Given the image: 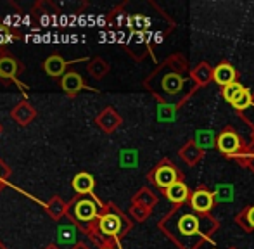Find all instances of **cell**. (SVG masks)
<instances>
[{
    "instance_id": "484cf974",
    "label": "cell",
    "mask_w": 254,
    "mask_h": 249,
    "mask_svg": "<svg viewBox=\"0 0 254 249\" xmlns=\"http://www.w3.org/2000/svg\"><path fill=\"white\" fill-rule=\"evenodd\" d=\"M0 133H2V124H0Z\"/></svg>"
},
{
    "instance_id": "44dd1931",
    "label": "cell",
    "mask_w": 254,
    "mask_h": 249,
    "mask_svg": "<svg viewBox=\"0 0 254 249\" xmlns=\"http://www.w3.org/2000/svg\"><path fill=\"white\" fill-rule=\"evenodd\" d=\"M135 161H137V154L133 151H123V154H121V165L131 166L135 165Z\"/></svg>"
},
{
    "instance_id": "52a82bcc",
    "label": "cell",
    "mask_w": 254,
    "mask_h": 249,
    "mask_svg": "<svg viewBox=\"0 0 254 249\" xmlns=\"http://www.w3.org/2000/svg\"><path fill=\"white\" fill-rule=\"evenodd\" d=\"M94 187H95V180H94V177H92L90 173L81 172V173H78V175H74L73 188H74V192H76V194L87 195V194H90V192L94 190Z\"/></svg>"
},
{
    "instance_id": "7c38bea8",
    "label": "cell",
    "mask_w": 254,
    "mask_h": 249,
    "mask_svg": "<svg viewBox=\"0 0 254 249\" xmlns=\"http://www.w3.org/2000/svg\"><path fill=\"white\" fill-rule=\"evenodd\" d=\"M213 202H214L213 194H209L206 190H199L192 195V208L195 211H207V209H211Z\"/></svg>"
},
{
    "instance_id": "cb8c5ba5",
    "label": "cell",
    "mask_w": 254,
    "mask_h": 249,
    "mask_svg": "<svg viewBox=\"0 0 254 249\" xmlns=\"http://www.w3.org/2000/svg\"><path fill=\"white\" fill-rule=\"evenodd\" d=\"M45 249H59V248H57L56 244H51V246H47V248H45Z\"/></svg>"
},
{
    "instance_id": "9c48e42d",
    "label": "cell",
    "mask_w": 254,
    "mask_h": 249,
    "mask_svg": "<svg viewBox=\"0 0 254 249\" xmlns=\"http://www.w3.org/2000/svg\"><path fill=\"white\" fill-rule=\"evenodd\" d=\"M154 180H156L157 186L163 188H168L178 182L177 172H175V168H171V166H161V168H157L156 175H154Z\"/></svg>"
},
{
    "instance_id": "d4e9b609",
    "label": "cell",
    "mask_w": 254,
    "mask_h": 249,
    "mask_svg": "<svg viewBox=\"0 0 254 249\" xmlns=\"http://www.w3.org/2000/svg\"><path fill=\"white\" fill-rule=\"evenodd\" d=\"M0 249H7V248H5V246H3V244H2V243H0Z\"/></svg>"
},
{
    "instance_id": "277c9868",
    "label": "cell",
    "mask_w": 254,
    "mask_h": 249,
    "mask_svg": "<svg viewBox=\"0 0 254 249\" xmlns=\"http://www.w3.org/2000/svg\"><path fill=\"white\" fill-rule=\"evenodd\" d=\"M69 61H66V59L63 58V56H59V54H52V56H49L47 59L44 61V69H45V73L49 74L51 78H63L64 74L67 73V66H69Z\"/></svg>"
},
{
    "instance_id": "7a4b0ae2",
    "label": "cell",
    "mask_w": 254,
    "mask_h": 249,
    "mask_svg": "<svg viewBox=\"0 0 254 249\" xmlns=\"http://www.w3.org/2000/svg\"><path fill=\"white\" fill-rule=\"evenodd\" d=\"M24 71V66L14 58L12 54L2 51L0 54V80L2 81H16L17 83V74Z\"/></svg>"
},
{
    "instance_id": "9a60e30c",
    "label": "cell",
    "mask_w": 254,
    "mask_h": 249,
    "mask_svg": "<svg viewBox=\"0 0 254 249\" xmlns=\"http://www.w3.org/2000/svg\"><path fill=\"white\" fill-rule=\"evenodd\" d=\"M97 123H99V126L106 131L114 130V128H116L118 120H116V116H114L113 109H106V111H102L101 115L97 116Z\"/></svg>"
},
{
    "instance_id": "3957f363",
    "label": "cell",
    "mask_w": 254,
    "mask_h": 249,
    "mask_svg": "<svg viewBox=\"0 0 254 249\" xmlns=\"http://www.w3.org/2000/svg\"><path fill=\"white\" fill-rule=\"evenodd\" d=\"M61 88H63L69 97H74V95L80 94L81 90H85V88H88V87L80 73H76V71H67V73L61 78Z\"/></svg>"
},
{
    "instance_id": "6da1fadb",
    "label": "cell",
    "mask_w": 254,
    "mask_h": 249,
    "mask_svg": "<svg viewBox=\"0 0 254 249\" xmlns=\"http://www.w3.org/2000/svg\"><path fill=\"white\" fill-rule=\"evenodd\" d=\"M87 195H81V197L74 199L69 204V208H67V213H71V216L80 223L92 222V220L97 216V211H99V206H97V202H95V199H90V197H87Z\"/></svg>"
},
{
    "instance_id": "ac0fdd59",
    "label": "cell",
    "mask_w": 254,
    "mask_h": 249,
    "mask_svg": "<svg viewBox=\"0 0 254 249\" xmlns=\"http://www.w3.org/2000/svg\"><path fill=\"white\" fill-rule=\"evenodd\" d=\"M244 90L246 88L242 87L241 83H232V85H228V87L223 88V97L227 99L228 102H234Z\"/></svg>"
},
{
    "instance_id": "2e32d148",
    "label": "cell",
    "mask_w": 254,
    "mask_h": 249,
    "mask_svg": "<svg viewBox=\"0 0 254 249\" xmlns=\"http://www.w3.org/2000/svg\"><path fill=\"white\" fill-rule=\"evenodd\" d=\"M199 220L194 218L190 215H185L184 218L180 220V232L182 234H195L197 232V227H199Z\"/></svg>"
},
{
    "instance_id": "603a6c76",
    "label": "cell",
    "mask_w": 254,
    "mask_h": 249,
    "mask_svg": "<svg viewBox=\"0 0 254 249\" xmlns=\"http://www.w3.org/2000/svg\"><path fill=\"white\" fill-rule=\"evenodd\" d=\"M248 220H249V223L254 227V208L249 209V213H248Z\"/></svg>"
},
{
    "instance_id": "4fadbf2b",
    "label": "cell",
    "mask_w": 254,
    "mask_h": 249,
    "mask_svg": "<svg viewBox=\"0 0 254 249\" xmlns=\"http://www.w3.org/2000/svg\"><path fill=\"white\" fill-rule=\"evenodd\" d=\"M67 208H69V206H67L61 197H57V195H56V197H52L51 201L47 202V213L52 216L54 220L63 218V216L67 213Z\"/></svg>"
},
{
    "instance_id": "7402d4cb",
    "label": "cell",
    "mask_w": 254,
    "mask_h": 249,
    "mask_svg": "<svg viewBox=\"0 0 254 249\" xmlns=\"http://www.w3.org/2000/svg\"><path fill=\"white\" fill-rule=\"evenodd\" d=\"M9 175H10L9 166H7L2 159H0V180H7V177H9Z\"/></svg>"
},
{
    "instance_id": "83f0119b",
    "label": "cell",
    "mask_w": 254,
    "mask_h": 249,
    "mask_svg": "<svg viewBox=\"0 0 254 249\" xmlns=\"http://www.w3.org/2000/svg\"><path fill=\"white\" fill-rule=\"evenodd\" d=\"M104 249H111V248H104Z\"/></svg>"
},
{
    "instance_id": "ba28073f",
    "label": "cell",
    "mask_w": 254,
    "mask_h": 249,
    "mask_svg": "<svg viewBox=\"0 0 254 249\" xmlns=\"http://www.w3.org/2000/svg\"><path fill=\"white\" fill-rule=\"evenodd\" d=\"M57 241H59V244L64 248H71L73 244H76V241H78L76 227H74L73 223L61 225L59 230H57Z\"/></svg>"
},
{
    "instance_id": "ffe728a7",
    "label": "cell",
    "mask_w": 254,
    "mask_h": 249,
    "mask_svg": "<svg viewBox=\"0 0 254 249\" xmlns=\"http://www.w3.org/2000/svg\"><path fill=\"white\" fill-rule=\"evenodd\" d=\"M249 104H251V94H249L248 90H244L234 102H232V106L237 109H244V108H248Z\"/></svg>"
},
{
    "instance_id": "8fae6325",
    "label": "cell",
    "mask_w": 254,
    "mask_h": 249,
    "mask_svg": "<svg viewBox=\"0 0 254 249\" xmlns=\"http://www.w3.org/2000/svg\"><path fill=\"white\" fill-rule=\"evenodd\" d=\"M218 147H220L221 152L225 154H234L239 147H241V142H239V137L232 131H227L223 133L220 138H218Z\"/></svg>"
},
{
    "instance_id": "d6986e66",
    "label": "cell",
    "mask_w": 254,
    "mask_h": 249,
    "mask_svg": "<svg viewBox=\"0 0 254 249\" xmlns=\"http://www.w3.org/2000/svg\"><path fill=\"white\" fill-rule=\"evenodd\" d=\"M88 73L92 74V76H95V78H101L104 73L107 71V66L104 64L102 59H94V61H90V64H88Z\"/></svg>"
},
{
    "instance_id": "8992f818",
    "label": "cell",
    "mask_w": 254,
    "mask_h": 249,
    "mask_svg": "<svg viewBox=\"0 0 254 249\" xmlns=\"http://www.w3.org/2000/svg\"><path fill=\"white\" fill-rule=\"evenodd\" d=\"M10 116H12L14 122H17V123L21 124V126H26V124H30L35 120V116H37V111H35V108L30 104V102L23 101V102H19V104H17L16 108L12 109Z\"/></svg>"
},
{
    "instance_id": "4316f807",
    "label": "cell",
    "mask_w": 254,
    "mask_h": 249,
    "mask_svg": "<svg viewBox=\"0 0 254 249\" xmlns=\"http://www.w3.org/2000/svg\"><path fill=\"white\" fill-rule=\"evenodd\" d=\"M76 249H85V248H76Z\"/></svg>"
},
{
    "instance_id": "30bf717a",
    "label": "cell",
    "mask_w": 254,
    "mask_h": 249,
    "mask_svg": "<svg viewBox=\"0 0 254 249\" xmlns=\"http://www.w3.org/2000/svg\"><path fill=\"white\" fill-rule=\"evenodd\" d=\"M235 80V71L230 64H220V66L214 69V81L221 87H228Z\"/></svg>"
},
{
    "instance_id": "5b68a950",
    "label": "cell",
    "mask_w": 254,
    "mask_h": 249,
    "mask_svg": "<svg viewBox=\"0 0 254 249\" xmlns=\"http://www.w3.org/2000/svg\"><path fill=\"white\" fill-rule=\"evenodd\" d=\"M121 223H123V220L120 215L106 213L99 218V229L104 236H118V234H121Z\"/></svg>"
},
{
    "instance_id": "5bb4252c",
    "label": "cell",
    "mask_w": 254,
    "mask_h": 249,
    "mask_svg": "<svg viewBox=\"0 0 254 249\" xmlns=\"http://www.w3.org/2000/svg\"><path fill=\"white\" fill-rule=\"evenodd\" d=\"M187 195H189V190L182 182H177L166 188V197L170 199L171 202H184L185 199H187Z\"/></svg>"
},
{
    "instance_id": "e0dca14e",
    "label": "cell",
    "mask_w": 254,
    "mask_h": 249,
    "mask_svg": "<svg viewBox=\"0 0 254 249\" xmlns=\"http://www.w3.org/2000/svg\"><path fill=\"white\" fill-rule=\"evenodd\" d=\"M16 38H19L17 31H14L12 28L5 26V24H0V47L5 44H10V42L16 40Z\"/></svg>"
}]
</instances>
